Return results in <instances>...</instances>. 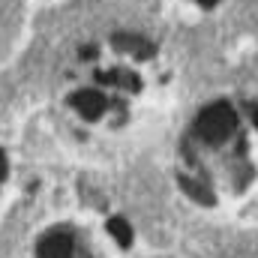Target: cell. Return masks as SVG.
Listing matches in <instances>:
<instances>
[{
	"instance_id": "cell-1",
	"label": "cell",
	"mask_w": 258,
	"mask_h": 258,
	"mask_svg": "<svg viewBox=\"0 0 258 258\" xmlns=\"http://www.w3.org/2000/svg\"><path fill=\"white\" fill-rule=\"evenodd\" d=\"M234 132H237V111H234V105H228V102H213V105H207V108L198 114L195 129H192V135L201 144H207V147H222Z\"/></svg>"
},
{
	"instance_id": "cell-2",
	"label": "cell",
	"mask_w": 258,
	"mask_h": 258,
	"mask_svg": "<svg viewBox=\"0 0 258 258\" xmlns=\"http://www.w3.org/2000/svg\"><path fill=\"white\" fill-rule=\"evenodd\" d=\"M36 255L39 258H72L75 255V240H72L69 231L54 228V231H48V234L39 240Z\"/></svg>"
},
{
	"instance_id": "cell-3",
	"label": "cell",
	"mask_w": 258,
	"mask_h": 258,
	"mask_svg": "<svg viewBox=\"0 0 258 258\" xmlns=\"http://www.w3.org/2000/svg\"><path fill=\"white\" fill-rule=\"evenodd\" d=\"M108 231H111V237H114L120 246H129V243H132V228H129L126 219H120V216L108 219Z\"/></svg>"
},
{
	"instance_id": "cell-4",
	"label": "cell",
	"mask_w": 258,
	"mask_h": 258,
	"mask_svg": "<svg viewBox=\"0 0 258 258\" xmlns=\"http://www.w3.org/2000/svg\"><path fill=\"white\" fill-rule=\"evenodd\" d=\"M6 174H9V162H6V156L0 150V180H6Z\"/></svg>"
},
{
	"instance_id": "cell-5",
	"label": "cell",
	"mask_w": 258,
	"mask_h": 258,
	"mask_svg": "<svg viewBox=\"0 0 258 258\" xmlns=\"http://www.w3.org/2000/svg\"><path fill=\"white\" fill-rule=\"evenodd\" d=\"M213 3H216V0H201V6H213Z\"/></svg>"
}]
</instances>
